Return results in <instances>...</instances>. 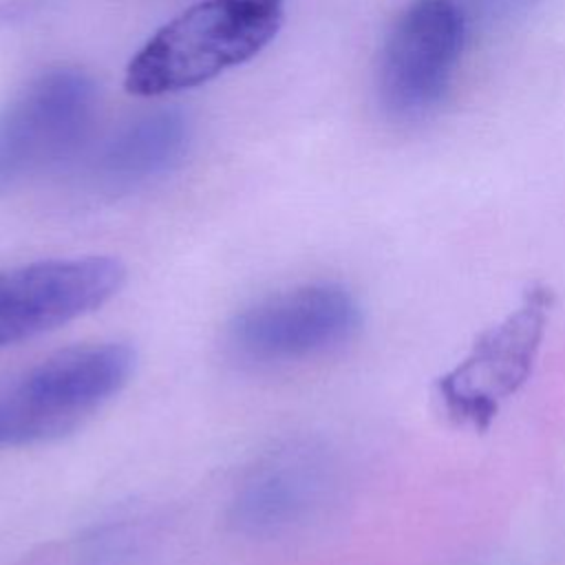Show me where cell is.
Masks as SVG:
<instances>
[{
	"label": "cell",
	"instance_id": "obj_1",
	"mask_svg": "<svg viewBox=\"0 0 565 565\" xmlns=\"http://www.w3.org/2000/svg\"><path fill=\"white\" fill-rule=\"evenodd\" d=\"M282 22L285 0H201L132 55L124 86L137 97L201 86L258 55Z\"/></svg>",
	"mask_w": 565,
	"mask_h": 565
},
{
	"label": "cell",
	"instance_id": "obj_2",
	"mask_svg": "<svg viewBox=\"0 0 565 565\" xmlns=\"http://www.w3.org/2000/svg\"><path fill=\"white\" fill-rule=\"evenodd\" d=\"M126 342L62 349L0 382V448L60 439L108 404L135 371Z\"/></svg>",
	"mask_w": 565,
	"mask_h": 565
},
{
	"label": "cell",
	"instance_id": "obj_3",
	"mask_svg": "<svg viewBox=\"0 0 565 565\" xmlns=\"http://www.w3.org/2000/svg\"><path fill=\"white\" fill-rule=\"evenodd\" d=\"M554 300L552 287L532 282L519 305L486 327L470 351L435 380L433 395L448 419L472 430L490 428L501 404L530 380Z\"/></svg>",
	"mask_w": 565,
	"mask_h": 565
},
{
	"label": "cell",
	"instance_id": "obj_4",
	"mask_svg": "<svg viewBox=\"0 0 565 565\" xmlns=\"http://www.w3.org/2000/svg\"><path fill=\"white\" fill-rule=\"evenodd\" d=\"M360 327L362 307L353 291L318 280L254 300L232 318L227 340L249 362L285 364L331 353Z\"/></svg>",
	"mask_w": 565,
	"mask_h": 565
},
{
	"label": "cell",
	"instance_id": "obj_5",
	"mask_svg": "<svg viewBox=\"0 0 565 565\" xmlns=\"http://www.w3.org/2000/svg\"><path fill=\"white\" fill-rule=\"evenodd\" d=\"M95 102V82L79 68H55L33 79L0 113V194L68 159L90 128Z\"/></svg>",
	"mask_w": 565,
	"mask_h": 565
},
{
	"label": "cell",
	"instance_id": "obj_6",
	"mask_svg": "<svg viewBox=\"0 0 565 565\" xmlns=\"http://www.w3.org/2000/svg\"><path fill=\"white\" fill-rule=\"evenodd\" d=\"M466 42L457 0H413L393 22L377 64L382 108L399 121L428 117L446 97Z\"/></svg>",
	"mask_w": 565,
	"mask_h": 565
},
{
	"label": "cell",
	"instance_id": "obj_7",
	"mask_svg": "<svg viewBox=\"0 0 565 565\" xmlns=\"http://www.w3.org/2000/svg\"><path fill=\"white\" fill-rule=\"evenodd\" d=\"M126 267L113 256L46 258L0 269V347L55 331L113 300Z\"/></svg>",
	"mask_w": 565,
	"mask_h": 565
},
{
	"label": "cell",
	"instance_id": "obj_8",
	"mask_svg": "<svg viewBox=\"0 0 565 565\" xmlns=\"http://www.w3.org/2000/svg\"><path fill=\"white\" fill-rule=\"evenodd\" d=\"M333 490V461L313 444L263 457L236 490L234 523L254 536L287 534L318 514Z\"/></svg>",
	"mask_w": 565,
	"mask_h": 565
},
{
	"label": "cell",
	"instance_id": "obj_9",
	"mask_svg": "<svg viewBox=\"0 0 565 565\" xmlns=\"http://www.w3.org/2000/svg\"><path fill=\"white\" fill-rule=\"evenodd\" d=\"M190 124L181 110L168 108L143 115L117 130L93 163V185L124 194L170 172L185 154Z\"/></svg>",
	"mask_w": 565,
	"mask_h": 565
}]
</instances>
